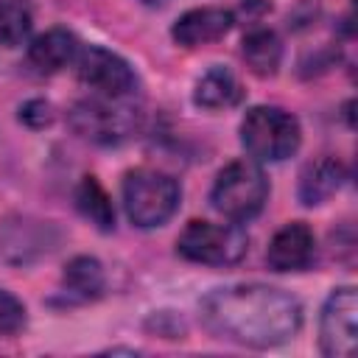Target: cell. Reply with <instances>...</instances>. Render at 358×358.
<instances>
[{"mask_svg": "<svg viewBox=\"0 0 358 358\" xmlns=\"http://www.w3.org/2000/svg\"><path fill=\"white\" fill-rule=\"evenodd\" d=\"M241 143L255 162H280L299 148L302 129L280 106H252L241 120Z\"/></svg>", "mask_w": 358, "mask_h": 358, "instance_id": "cell-4", "label": "cell"}, {"mask_svg": "<svg viewBox=\"0 0 358 358\" xmlns=\"http://www.w3.org/2000/svg\"><path fill=\"white\" fill-rule=\"evenodd\" d=\"M176 249L185 260L204 263V266H235L243 260L249 249V238L241 227L235 224H213V221H190L179 241Z\"/></svg>", "mask_w": 358, "mask_h": 358, "instance_id": "cell-6", "label": "cell"}, {"mask_svg": "<svg viewBox=\"0 0 358 358\" xmlns=\"http://www.w3.org/2000/svg\"><path fill=\"white\" fill-rule=\"evenodd\" d=\"M22 324H25V305L14 294L0 288V336L17 333Z\"/></svg>", "mask_w": 358, "mask_h": 358, "instance_id": "cell-18", "label": "cell"}, {"mask_svg": "<svg viewBox=\"0 0 358 358\" xmlns=\"http://www.w3.org/2000/svg\"><path fill=\"white\" fill-rule=\"evenodd\" d=\"M34 11L28 0H0V42L17 48L31 36Z\"/></svg>", "mask_w": 358, "mask_h": 358, "instance_id": "cell-17", "label": "cell"}, {"mask_svg": "<svg viewBox=\"0 0 358 358\" xmlns=\"http://www.w3.org/2000/svg\"><path fill=\"white\" fill-rule=\"evenodd\" d=\"M78 50H81V45H78L76 34H70L67 28H50L28 45V62L39 73H59L70 62H76Z\"/></svg>", "mask_w": 358, "mask_h": 358, "instance_id": "cell-11", "label": "cell"}, {"mask_svg": "<svg viewBox=\"0 0 358 358\" xmlns=\"http://www.w3.org/2000/svg\"><path fill=\"white\" fill-rule=\"evenodd\" d=\"M313 255H316V238L310 227L302 221H291L274 232L266 252V263L274 271H302L310 266Z\"/></svg>", "mask_w": 358, "mask_h": 358, "instance_id": "cell-9", "label": "cell"}, {"mask_svg": "<svg viewBox=\"0 0 358 358\" xmlns=\"http://www.w3.org/2000/svg\"><path fill=\"white\" fill-rule=\"evenodd\" d=\"M143 123V109L134 98H87L70 109V126L90 143L117 145Z\"/></svg>", "mask_w": 358, "mask_h": 358, "instance_id": "cell-3", "label": "cell"}, {"mask_svg": "<svg viewBox=\"0 0 358 358\" xmlns=\"http://www.w3.org/2000/svg\"><path fill=\"white\" fill-rule=\"evenodd\" d=\"M179 182L157 168H134L123 176V207L134 227H162L179 207Z\"/></svg>", "mask_w": 358, "mask_h": 358, "instance_id": "cell-2", "label": "cell"}, {"mask_svg": "<svg viewBox=\"0 0 358 358\" xmlns=\"http://www.w3.org/2000/svg\"><path fill=\"white\" fill-rule=\"evenodd\" d=\"M62 282L67 288V294H73L76 299H95L103 291V268L95 257L78 255L64 266Z\"/></svg>", "mask_w": 358, "mask_h": 358, "instance_id": "cell-16", "label": "cell"}, {"mask_svg": "<svg viewBox=\"0 0 358 358\" xmlns=\"http://www.w3.org/2000/svg\"><path fill=\"white\" fill-rule=\"evenodd\" d=\"M344 176H347L344 165L333 157H322V159L308 162L299 173V201L308 207L324 204L341 187Z\"/></svg>", "mask_w": 358, "mask_h": 358, "instance_id": "cell-12", "label": "cell"}, {"mask_svg": "<svg viewBox=\"0 0 358 358\" xmlns=\"http://www.w3.org/2000/svg\"><path fill=\"white\" fill-rule=\"evenodd\" d=\"M241 98H243L241 81L235 78V73H232L229 67H221V64L210 67V70L196 81V90H193L196 106L210 109V112H215V109H229V106L241 103Z\"/></svg>", "mask_w": 358, "mask_h": 358, "instance_id": "cell-13", "label": "cell"}, {"mask_svg": "<svg viewBox=\"0 0 358 358\" xmlns=\"http://www.w3.org/2000/svg\"><path fill=\"white\" fill-rule=\"evenodd\" d=\"M76 207L78 213L95 224L101 232H109L115 227V207H112V199L109 193L101 187V182L95 176H84L76 187Z\"/></svg>", "mask_w": 358, "mask_h": 358, "instance_id": "cell-15", "label": "cell"}, {"mask_svg": "<svg viewBox=\"0 0 358 358\" xmlns=\"http://www.w3.org/2000/svg\"><path fill=\"white\" fill-rule=\"evenodd\" d=\"M232 11L227 8H215V6H201V8H190L185 11L173 28H171V36L185 45V48H199V45H210V42H218L229 34L232 28Z\"/></svg>", "mask_w": 358, "mask_h": 358, "instance_id": "cell-10", "label": "cell"}, {"mask_svg": "<svg viewBox=\"0 0 358 358\" xmlns=\"http://www.w3.org/2000/svg\"><path fill=\"white\" fill-rule=\"evenodd\" d=\"M241 56L246 62V67L255 76H274L280 62H282V45L280 36L268 28H255L243 36L241 45Z\"/></svg>", "mask_w": 358, "mask_h": 358, "instance_id": "cell-14", "label": "cell"}, {"mask_svg": "<svg viewBox=\"0 0 358 358\" xmlns=\"http://www.w3.org/2000/svg\"><path fill=\"white\" fill-rule=\"evenodd\" d=\"M201 322L218 338L268 350L296 336L302 327V305L280 288L241 282L213 288L201 299Z\"/></svg>", "mask_w": 358, "mask_h": 358, "instance_id": "cell-1", "label": "cell"}, {"mask_svg": "<svg viewBox=\"0 0 358 358\" xmlns=\"http://www.w3.org/2000/svg\"><path fill=\"white\" fill-rule=\"evenodd\" d=\"M355 316H358V296L355 288L344 285L336 288L319 316V344L324 355L350 358L355 352Z\"/></svg>", "mask_w": 358, "mask_h": 358, "instance_id": "cell-8", "label": "cell"}, {"mask_svg": "<svg viewBox=\"0 0 358 358\" xmlns=\"http://www.w3.org/2000/svg\"><path fill=\"white\" fill-rule=\"evenodd\" d=\"M76 70L81 84L101 98H134L137 92V76L131 64L106 48H81L76 56Z\"/></svg>", "mask_w": 358, "mask_h": 358, "instance_id": "cell-7", "label": "cell"}, {"mask_svg": "<svg viewBox=\"0 0 358 358\" xmlns=\"http://www.w3.org/2000/svg\"><path fill=\"white\" fill-rule=\"evenodd\" d=\"M20 120L28 123L31 129H42V126H48L53 120V106L48 101H42V98H34V101L20 106Z\"/></svg>", "mask_w": 358, "mask_h": 358, "instance_id": "cell-19", "label": "cell"}, {"mask_svg": "<svg viewBox=\"0 0 358 358\" xmlns=\"http://www.w3.org/2000/svg\"><path fill=\"white\" fill-rule=\"evenodd\" d=\"M268 199V179L255 159H235L218 171L210 201L229 221L255 218Z\"/></svg>", "mask_w": 358, "mask_h": 358, "instance_id": "cell-5", "label": "cell"}]
</instances>
